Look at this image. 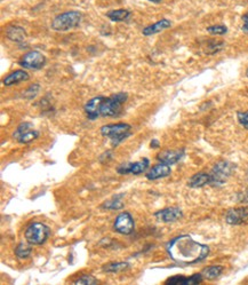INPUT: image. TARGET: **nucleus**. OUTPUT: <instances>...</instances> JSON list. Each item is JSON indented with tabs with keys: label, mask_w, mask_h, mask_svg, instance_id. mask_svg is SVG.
I'll use <instances>...</instances> for the list:
<instances>
[{
	"label": "nucleus",
	"mask_w": 248,
	"mask_h": 285,
	"mask_svg": "<svg viewBox=\"0 0 248 285\" xmlns=\"http://www.w3.org/2000/svg\"><path fill=\"white\" fill-rule=\"evenodd\" d=\"M166 251L172 260L181 266H190L204 261L210 254V247L198 243L188 235L178 236L167 243Z\"/></svg>",
	"instance_id": "f257e3e1"
},
{
	"label": "nucleus",
	"mask_w": 248,
	"mask_h": 285,
	"mask_svg": "<svg viewBox=\"0 0 248 285\" xmlns=\"http://www.w3.org/2000/svg\"><path fill=\"white\" fill-rule=\"evenodd\" d=\"M82 20V14L77 11L66 12L56 16L52 21L50 28L55 31H69L76 29L80 26Z\"/></svg>",
	"instance_id": "f03ea898"
},
{
	"label": "nucleus",
	"mask_w": 248,
	"mask_h": 285,
	"mask_svg": "<svg viewBox=\"0 0 248 285\" xmlns=\"http://www.w3.org/2000/svg\"><path fill=\"white\" fill-rule=\"evenodd\" d=\"M128 95L124 92H119L109 98H104L101 106L102 117H114L119 116L122 110V106L126 103Z\"/></svg>",
	"instance_id": "7ed1b4c3"
},
{
	"label": "nucleus",
	"mask_w": 248,
	"mask_h": 285,
	"mask_svg": "<svg viewBox=\"0 0 248 285\" xmlns=\"http://www.w3.org/2000/svg\"><path fill=\"white\" fill-rule=\"evenodd\" d=\"M130 130L132 126L126 123L109 124V125L101 127V134L106 138H109L112 146L116 147L130 135Z\"/></svg>",
	"instance_id": "20e7f679"
},
{
	"label": "nucleus",
	"mask_w": 248,
	"mask_h": 285,
	"mask_svg": "<svg viewBox=\"0 0 248 285\" xmlns=\"http://www.w3.org/2000/svg\"><path fill=\"white\" fill-rule=\"evenodd\" d=\"M50 235V227L42 222H34L26 227L24 236L28 243L31 245H42L46 242Z\"/></svg>",
	"instance_id": "39448f33"
},
{
	"label": "nucleus",
	"mask_w": 248,
	"mask_h": 285,
	"mask_svg": "<svg viewBox=\"0 0 248 285\" xmlns=\"http://www.w3.org/2000/svg\"><path fill=\"white\" fill-rule=\"evenodd\" d=\"M234 170V165L226 160H222L215 164L213 170L210 172V186L218 187L226 182V180L230 178L232 172Z\"/></svg>",
	"instance_id": "423d86ee"
},
{
	"label": "nucleus",
	"mask_w": 248,
	"mask_h": 285,
	"mask_svg": "<svg viewBox=\"0 0 248 285\" xmlns=\"http://www.w3.org/2000/svg\"><path fill=\"white\" fill-rule=\"evenodd\" d=\"M46 58L42 53H40L38 51H31L29 53L24 54L23 58L20 60L18 64L23 68L29 70H39L45 66Z\"/></svg>",
	"instance_id": "0eeeda50"
},
{
	"label": "nucleus",
	"mask_w": 248,
	"mask_h": 285,
	"mask_svg": "<svg viewBox=\"0 0 248 285\" xmlns=\"http://www.w3.org/2000/svg\"><path fill=\"white\" fill-rule=\"evenodd\" d=\"M134 219L128 212H122L114 220V229L122 235H130L134 231Z\"/></svg>",
	"instance_id": "6e6552de"
},
{
	"label": "nucleus",
	"mask_w": 248,
	"mask_h": 285,
	"mask_svg": "<svg viewBox=\"0 0 248 285\" xmlns=\"http://www.w3.org/2000/svg\"><path fill=\"white\" fill-rule=\"evenodd\" d=\"M150 162L148 158H143L140 162H135V163H127V164H122L117 168V172L119 174L125 175V174H134V175H138L141 173H144L148 168H149Z\"/></svg>",
	"instance_id": "1a4fd4ad"
},
{
	"label": "nucleus",
	"mask_w": 248,
	"mask_h": 285,
	"mask_svg": "<svg viewBox=\"0 0 248 285\" xmlns=\"http://www.w3.org/2000/svg\"><path fill=\"white\" fill-rule=\"evenodd\" d=\"M226 221L231 226H239L248 222V208L247 207H237L231 208L226 212Z\"/></svg>",
	"instance_id": "9d476101"
},
{
	"label": "nucleus",
	"mask_w": 248,
	"mask_h": 285,
	"mask_svg": "<svg viewBox=\"0 0 248 285\" xmlns=\"http://www.w3.org/2000/svg\"><path fill=\"white\" fill-rule=\"evenodd\" d=\"M154 216L158 221L166 222V223L175 222V221H178L180 219H182L183 212L180 207H167V208H164V210L156 212Z\"/></svg>",
	"instance_id": "9b49d317"
},
{
	"label": "nucleus",
	"mask_w": 248,
	"mask_h": 285,
	"mask_svg": "<svg viewBox=\"0 0 248 285\" xmlns=\"http://www.w3.org/2000/svg\"><path fill=\"white\" fill-rule=\"evenodd\" d=\"M104 100V96H96V98L90 99L88 101L85 107H84V110H85L88 119L95 120L96 118H98L101 116V106Z\"/></svg>",
	"instance_id": "f8f14e48"
},
{
	"label": "nucleus",
	"mask_w": 248,
	"mask_h": 285,
	"mask_svg": "<svg viewBox=\"0 0 248 285\" xmlns=\"http://www.w3.org/2000/svg\"><path fill=\"white\" fill-rule=\"evenodd\" d=\"M183 156H184V149L165 150V151L160 152V154L157 156V158L160 163H165V164H168V165H173V164L180 162Z\"/></svg>",
	"instance_id": "ddd939ff"
},
{
	"label": "nucleus",
	"mask_w": 248,
	"mask_h": 285,
	"mask_svg": "<svg viewBox=\"0 0 248 285\" xmlns=\"http://www.w3.org/2000/svg\"><path fill=\"white\" fill-rule=\"evenodd\" d=\"M170 166L168 165V164L165 163H159L157 165H154V167L151 168V170L148 172L146 173V179L148 180H151V181H154V180H158V179H162V178H166L170 174Z\"/></svg>",
	"instance_id": "4468645a"
},
{
	"label": "nucleus",
	"mask_w": 248,
	"mask_h": 285,
	"mask_svg": "<svg viewBox=\"0 0 248 285\" xmlns=\"http://www.w3.org/2000/svg\"><path fill=\"white\" fill-rule=\"evenodd\" d=\"M29 79H30V76L26 71L15 70L4 78V85L5 86L18 85V84L26 82V80H29Z\"/></svg>",
	"instance_id": "2eb2a0df"
},
{
	"label": "nucleus",
	"mask_w": 248,
	"mask_h": 285,
	"mask_svg": "<svg viewBox=\"0 0 248 285\" xmlns=\"http://www.w3.org/2000/svg\"><path fill=\"white\" fill-rule=\"evenodd\" d=\"M170 26H172V22L170 21V20L162 19L158 22L151 24V26H149V27L144 28L142 34H143V36H146V37H149V36L159 34V32L168 29V28H170Z\"/></svg>",
	"instance_id": "dca6fc26"
},
{
	"label": "nucleus",
	"mask_w": 248,
	"mask_h": 285,
	"mask_svg": "<svg viewBox=\"0 0 248 285\" xmlns=\"http://www.w3.org/2000/svg\"><path fill=\"white\" fill-rule=\"evenodd\" d=\"M207 184H210V174L205 173V172H200V173L191 176L188 182V186L191 188H202Z\"/></svg>",
	"instance_id": "f3484780"
},
{
	"label": "nucleus",
	"mask_w": 248,
	"mask_h": 285,
	"mask_svg": "<svg viewBox=\"0 0 248 285\" xmlns=\"http://www.w3.org/2000/svg\"><path fill=\"white\" fill-rule=\"evenodd\" d=\"M6 35H7L8 39L15 43H22L23 40L26 38V30H24L22 27H18V26L8 28L6 31Z\"/></svg>",
	"instance_id": "a211bd4d"
},
{
	"label": "nucleus",
	"mask_w": 248,
	"mask_h": 285,
	"mask_svg": "<svg viewBox=\"0 0 248 285\" xmlns=\"http://www.w3.org/2000/svg\"><path fill=\"white\" fill-rule=\"evenodd\" d=\"M124 197H125V194L116 195L111 199L104 202L101 207L106 208V210H122L124 207V202H122Z\"/></svg>",
	"instance_id": "6ab92c4d"
},
{
	"label": "nucleus",
	"mask_w": 248,
	"mask_h": 285,
	"mask_svg": "<svg viewBox=\"0 0 248 285\" xmlns=\"http://www.w3.org/2000/svg\"><path fill=\"white\" fill-rule=\"evenodd\" d=\"M106 16L109 18L111 21L114 22H124L127 21L130 16V12L127 10H124V8H120V10H112L109 11L106 13Z\"/></svg>",
	"instance_id": "aec40b11"
},
{
	"label": "nucleus",
	"mask_w": 248,
	"mask_h": 285,
	"mask_svg": "<svg viewBox=\"0 0 248 285\" xmlns=\"http://www.w3.org/2000/svg\"><path fill=\"white\" fill-rule=\"evenodd\" d=\"M222 271H223V267L218 266V264H215V266H210L205 268V269L202 270V277L207 280H214L222 274Z\"/></svg>",
	"instance_id": "412c9836"
},
{
	"label": "nucleus",
	"mask_w": 248,
	"mask_h": 285,
	"mask_svg": "<svg viewBox=\"0 0 248 285\" xmlns=\"http://www.w3.org/2000/svg\"><path fill=\"white\" fill-rule=\"evenodd\" d=\"M32 247L30 243H20L15 248V255L20 260L28 259L31 255Z\"/></svg>",
	"instance_id": "4be33fe9"
},
{
	"label": "nucleus",
	"mask_w": 248,
	"mask_h": 285,
	"mask_svg": "<svg viewBox=\"0 0 248 285\" xmlns=\"http://www.w3.org/2000/svg\"><path fill=\"white\" fill-rule=\"evenodd\" d=\"M130 268L128 262H110L103 266V271L106 272H122L127 270Z\"/></svg>",
	"instance_id": "5701e85b"
},
{
	"label": "nucleus",
	"mask_w": 248,
	"mask_h": 285,
	"mask_svg": "<svg viewBox=\"0 0 248 285\" xmlns=\"http://www.w3.org/2000/svg\"><path fill=\"white\" fill-rule=\"evenodd\" d=\"M38 138H39V132L36 131L34 128H31V130L24 132L23 134L20 135L18 138L16 139V141H18V143L26 144V143H30L32 141H34V140L38 139Z\"/></svg>",
	"instance_id": "b1692460"
},
{
	"label": "nucleus",
	"mask_w": 248,
	"mask_h": 285,
	"mask_svg": "<svg viewBox=\"0 0 248 285\" xmlns=\"http://www.w3.org/2000/svg\"><path fill=\"white\" fill-rule=\"evenodd\" d=\"M40 91V85L39 84H32L29 87L24 91L23 98H26V100H34L36 96L38 95Z\"/></svg>",
	"instance_id": "393cba45"
},
{
	"label": "nucleus",
	"mask_w": 248,
	"mask_h": 285,
	"mask_svg": "<svg viewBox=\"0 0 248 285\" xmlns=\"http://www.w3.org/2000/svg\"><path fill=\"white\" fill-rule=\"evenodd\" d=\"M74 284H77V285H79V284L94 285V284H98V279L93 277V276H90V275H82V277H79L77 280H74Z\"/></svg>",
	"instance_id": "a878e982"
},
{
	"label": "nucleus",
	"mask_w": 248,
	"mask_h": 285,
	"mask_svg": "<svg viewBox=\"0 0 248 285\" xmlns=\"http://www.w3.org/2000/svg\"><path fill=\"white\" fill-rule=\"evenodd\" d=\"M207 31L212 35H224L228 32V28L226 26H212L207 28Z\"/></svg>",
	"instance_id": "bb28decb"
},
{
	"label": "nucleus",
	"mask_w": 248,
	"mask_h": 285,
	"mask_svg": "<svg viewBox=\"0 0 248 285\" xmlns=\"http://www.w3.org/2000/svg\"><path fill=\"white\" fill-rule=\"evenodd\" d=\"M237 117L240 125L248 130V111H239L237 114Z\"/></svg>",
	"instance_id": "cd10ccee"
},
{
	"label": "nucleus",
	"mask_w": 248,
	"mask_h": 285,
	"mask_svg": "<svg viewBox=\"0 0 248 285\" xmlns=\"http://www.w3.org/2000/svg\"><path fill=\"white\" fill-rule=\"evenodd\" d=\"M237 198H238L239 203L247 204L248 203V189L245 191H242V192H239Z\"/></svg>",
	"instance_id": "c85d7f7f"
},
{
	"label": "nucleus",
	"mask_w": 248,
	"mask_h": 285,
	"mask_svg": "<svg viewBox=\"0 0 248 285\" xmlns=\"http://www.w3.org/2000/svg\"><path fill=\"white\" fill-rule=\"evenodd\" d=\"M242 31L248 34V14L242 16Z\"/></svg>",
	"instance_id": "c756f323"
},
{
	"label": "nucleus",
	"mask_w": 248,
	"mask_h": 285,
	"mask_svg": "<svg viewBox=\"0 0 248 285\" xmlns=\"http://www.w3.org/2000/svg\"><path fill=\"white\" fill-rule=\"evenodd\" d=\"M160 147V143L157 139H154L151 141V148H159Z\"/></svg>",
	"instance_id": "7c9ffc66"
},
{
	"label": "nucleus",
	"mask_w": 248,
	"mask_h": 285,
	"mask_svg": "<svg viewBox=\"0 0 248 285\" xmlns=\"http://www.w3.org/2000/svg\"><path fill=\"white\" fill-rule=\"evenodd\" d=\"M149 2H151V3H156V4H158V3H160V2H162V0H149Z\"/></svg>",
	"instance_id": "2f4dec72"
},
{
	"label": "nucleus",
	"mask_w": 248,
	"mask_h": 285,
	"mask_svg": "<svg viewBox=\"0 0 248 285\" xmlns=\"http://www.w3.org/2000/svg\"><path fill=\"white\" fill-rule=\"evenodd\" d=\"M246 76H247V77H248V69L246 70Z\"/></svg>",
	"instance_id": "473e14b6"
}]
</instances>
